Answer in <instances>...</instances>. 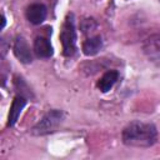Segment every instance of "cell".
Segmentation results:
<instances>
[{
	"instance_id": "cell-9",
	"label": "cell",
	"mask_w": 160,
	"mask_h": 160,
	"mask_svg": "<svg viewBox=\"0 0 160 160\" xmlns=\"http://www.w3.org/2000/svg\"><path fill=\"white\" fill-rule=\"evenodd\" d=\"M118 80H119V71L118 70H108L98 80L96 88L101 92H108L114 88V85L116 84Z\"/></svg>"
},
{
	"instance_id": "cell-3",
	"label": "cell",
	"mask_w": 160,
	"mask_h": 160,
	"mask_svg": "<svg viewBox=\"0 0 160 160\" xmlns=\"http://www.w3.org/2000/svg\"><path fill=\"white\" fill-rule=\"evenodd\" d=\"M60 41L62 46V55L66 58H71L76 54V28H75V15L72 12H69L62 22L61 30H60Z\"/></svg>"
},
{
	"instance_id": "cell-2",
	"label": "cell",
	"mask_w": 160,
	"mask_h": 160,
	"mask_svg": "<svg viewBox=\"0 0 160 160\" xmlns=\"http://www.w3.org/2000/svg\"><path fill=\"white\" fill-rule=\"evenodd\" d=\"M65 119V112L59 109H51L45 112L41 119L30 129V132L35 136H42L55 132Z\"/></svg>"
},
{
	"instance_id": "cell-10",
	"label": "cell",
	"mask_w": 160,
	"mask_h": 160,
	"mask_svg": "<svg viewBox=\"0 0 160 160\" xmlns=\"http://www.w3.org/2000/svg\"><path fill=\"white\" fill-rule=\"evenodd\" d=\"M104 46V42H102V39L100 35H94V36H90L84 42H82V52L84 55L86 56H94L96 55Z\"/></svg>"
},
{
	"instance_id": "cell-5",
	"label": "cell",
	"mask_w": 160,
	"mask_h": 160,
	"mask_svg": "<svg viewBox=\"0 0 160 160\" xmlns=\"http://www.w3.org/2000/svg\"><path fill=\"white\" fill-rule=\"evenodd\" d=\"M142 50L150 61L160 66V34L149 36L142 44Z\"/></svg>"
},
{
	"instance_id": "cell-12",
	"label": "cell",
	"mask_w": 160,
	"mask_h": 160,
	"mask_svg": "<svg viewBox=\"0 0 160 160\" xmlns=\"http://www.w3.org/2000/svg\"><path fill=\"white\" fill-rule=\"evenodd\" d=\"M1 18H2V25H1V29H4V28H5V24H6V19H5V15H4V14L1 15Z\"/></svg>"
},
{
	"instance_id": "cell-6",
	"label": "cell",
	"mask_w": 160,
	"mask_h": 160,
	"mask_svg": "<svg viewBox=\"0 0 160 160\" xmlns=\"http://www.w3.org/2000/svg\"><path fill=\"white\" fill-rule=\"evenodd\" d=\"M48 15V8L42 2H32L28 6L25 16L28 21L32 25H40L44 22Z\"/></svg>"
},
{
	"instance_id": "cell-8",
	"label": "cell",
	"mask_w": 160,
	"mask_h": 160,
	"mask_svg": "<svg viewBox=\"0 0 160 160\" xmlns=\"http://www.w3.org/2000/svg\"><path fill=\"white\" fill-rule=\"evenodd\" d=\"M28 102V98H25L24 95H20L18 94L14 99H12V102L10 105V110H9V116H8V122H6V126L8 128H11L16 124L22 109L25 108Z\"/></svg>"
},
{
	"instance_id": "cell-1",
	"label": "cell",
	"mask_w": 160,
	"mask_h": 160,
	"mask_svg": "<svg viewBox=\"0 0 160 160\" xmlns=\"http://www.w3.org/2000/svg\"><path fill=\"white\" fill-rule=\"evenodd\" d=\"M122 144L131 148H150L158 141V129L152 122L130 121L121 131Z\"/></svg>"
},
{
	"instance_id": "cell-11",
	"label": "cell",
	"mask_w": 160,
	"mask_h": 160,
	"mask_svg": "<svg viewBox=\"0 0 160 160\" xmlns=\"http://www.w3.org/2000/svg\"><path fill=\"white\" fill-rule=\"evenodd\" d=\"M14 85L19 90V94L20 95H24L25 98H34L32 91L30 90V88L28 86V84L25 82V80L21 76H19V75H15L14 76Z\"/></svg>"
},
{
	"instance_id": "cell-7",
	"label": "cell",
	"mask_w": 160,
	"mask_h": 160,
	"mask_svg": "<svg viewBox=\"0 0 160 160\" xmlns=\"http://www.w3.org/2000/svg\"><path fill=\"white\" fill-rule=\"evenodd\" d=\"M32 51L40 59H50L54 55V49H52V45L49 38L42 36V35H39L34 39Z\"/></svg>"
},
{
	"instance_id": "cell-4",
	"label": "cell",
	"mask_w": 160,
	"mask_h": 160,
	"mask_svg": "<svg viewBox=\"0 0 160 160\" xmlns=\"http://www.w3.org/2000/svg\"><path fill=\"white\" fill-rule=\"evenodd\" d=\"M12 52L20 62H22V64L32 62V51L24 36L19 35L15 38L14 45H12Z\"/></svg>"
}]
</instances>
